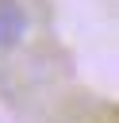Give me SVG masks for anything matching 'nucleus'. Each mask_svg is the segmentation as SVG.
I'll return each instance as SVG.
<instances>
[{"label": "nucleus", "mask_w": 119, "mask_h": 123, "mask_svg": "<svg viewBox=\"0 0 119 123\" xmlns=\"http://www.w3.org/2000/svg\"><path fill=\"white\" fill-rule=\"evenodd\" d=\"M27 35V12L19 0H0V50L19 46Z\"/></svg>", "instance_id": "obj_1"}]
</instances>
